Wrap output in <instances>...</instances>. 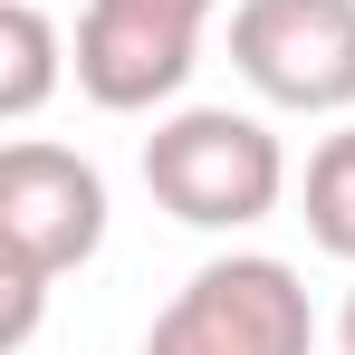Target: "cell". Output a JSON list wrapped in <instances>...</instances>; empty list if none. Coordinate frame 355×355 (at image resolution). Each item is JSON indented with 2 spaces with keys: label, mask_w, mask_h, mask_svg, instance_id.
Segmentation results:
<instances>
[{
  "label": "cell",
  "mask_w": 355,
  "mask_h": 355,
  "mask_svg": "<svg viewBox=\"0 0 355 355\" xmlns=\"http://www.w3.org/2000/svg\"><path fill=\"white\" fill-rule=\"evenodd\" d=\"M96 250H106V173L67 144L19 135L0 154V259L39 269V279H67Z\"/></svg>",
  "instance_id": "cell-5"
},
{
  "label": "cell",
  "mask_w": 355,
  "mask_h": 355,
  "mask_svg": "<svg viewBox=\"0 0 355 355\" xmlns=\"http://www.w3.org/2000/svg\"><path fill=\"white\" fill-rule=\"evenodd\" d=\"M231 67L259 106L288 116H346L355 106V0H240Z\"/></svg>",
  "instance_id": "cell-3"
},
{
  "label": "cell",
  "mask_w": 355,
  "mask_h": 355,
  "mask_svg": "<svg viewBox=\"0 0 355 355\" xmlns=\"http://www.w3.org/2000/svg\"><path fill=\"white\" fill-rule=\"evenodd\" d=\"M144 192L173 211L182 231H250L279 211L288 154L279 135L240 106H182L144 135Z\"/></svg>",
  "instance_id": "cell-1"
},
{
  "label": "cell",
  "mask_w": 355,
  "mask_h": 355,
  "mask_svg": "<svg viewBox=\"0 0 355 355\" xmlns=\"http://www.w3.org/2000/svg\"><path fill=\"white\" fill-rule=\"evenodd\" d=\"M221 0H87L77 19V87L87 106L106 116H144V106H173L192 58H202V29H211Z\"/></svg>",
  "instance_id": "cell-4"
},
{
  "label": "cell",
  "mask_w": 355,
  "mask_h": 355,
  "mask_svg": "<svg viewBox=\"0 0 355 355\" xmlns=\"http://www.w3.org/2000/svg\"><path fill=\"white\" fill-rule=\"evenodd\" d=\"M144 355H317V307L288 259L231 250L173 288V307L144 327Z\"/></svg>",
  "instance_id": "cell-2"
},
{
  "label": "cell",
  "mask_w": 355,
  "mask_h": 355,
  "mask_svg": "<svg viewBox=\"0 0 355 355\" xmlns=\"http://www.w3.org/2000/svg\"><path fill=\"white\" fill-rule=\"evenodd\" d=\"M336 346L355 355V288H346V317H336Z\"/></svg>",
  "instance_id": "cell-8"
},
{
  "label": "cell",
  "mask_w": 355,
  "mask_h": 355,
  "mask_svg": "<svg viewBox=\"0 0 355 355\" xmlns=\"http://www.w3.org/2000/svg\"><path fill=\"white\" fill-rule=\"evenodd\" d=\"M307 240L355 269V125H336L307 154Z\"/></svg>",
  "instance_id": "cell-7"
},
{
  "label": "cell",
  "mask_w": 355,
  "mask_h": 355,
  "mask_svg": "<svg viewBox=\"0 0 355 355\" xmlns=\"http://www.w3.org/2000/svg\"><path fill=\"white\" fill-rule=\"evenodd\" d=\"M58 58H67V39L49 29V10H39V0H0V116L10 125H29L49 106Z\"/></svg>",
  "instance_id": "cell-6"
}]
</instances>
